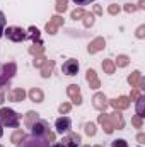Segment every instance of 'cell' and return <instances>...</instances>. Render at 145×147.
I'll use <instances>...</instances> for the list:
<instances>
[{
    "instance_id": "obj_24",
    "label": "cell",
    "mask_w": 145,
    "mask_h": 147,
    "mask_svg": "<svg viewBox=\"0 0 145 147\" xmlns=\"http://www.w3.org/2000/svg\"><path fill=\"white\" fill-rule=\"evenodd\" d=\"M116 65H118V67H126V65H128V57H126V55H119V57L116 58Z\"/></svg>"
},
{
    "instance_id": "obj_26",
    "label": "cell",
    "mask_w": 145,
    "mask_h": 147,
    "mask_svg": "<svg viewBox=\"0 0 145 147\" xmlns=\"http://www.w3.org/2000/svg\"><path fill=\"white\" fill-rule=\"evenodd\" d=\"M67 2L68 0H56V10L58 12H65L67 10Z\"/></svg>"
},
{
    "instance_id": "obj_21",
    "label": "cell",
    "mask_w": 145,
    "mask_h": 147,
    "mask_svg": "<svg viewBox=\"0 0 145 147\" xmlns=\"http://www.w3.org/2000/svg\"><path fill=\"white\" fill-rule=\"evenodd\" d=\"M144 106H145V98L144 96H138V98H137V115H138V116H145Z\"/></svg>"
},
{
    "instance_id": "obj_40",
    "label": "cell",
    "mask_w": 145,
    "mask_h": 147,
    "mask_svg": "<svg viewBox=\"0 0 145 147\" xmlns=\"http://www.w3.org/2000/svg\"><path fill=\"white\" fill-rule=\"evenodd\" d=\"M144 139H145L144 134H140V135H138V142H144Z\"/></svg>"
},
{
    "instance_id": "obj_15",
    "label": "cell",
    "mask_w": 145,
    "mask_h": 147,
    "mask_svg": "<svg viewBox=\"0 0 145 147\" xmlns=\"http://www.w3.org/2000/svg\"><path fill=\"white\" fill-rule=\"evenodd\" d=\"M53 65H55L53 60H44L43 65L39 67V69H41V75H43V77H50V75H51V70H53Z\"/></svg>"
},
{
    "instance_id": "obj_35",
    "label": "cell",
    "mask_w": 145,
    "mask_h": 147,
    "mask_svg": "<svg viewBox=\"0 0 145 147\" xmlns=\"http://www.w3.org/2000/svg\"><path fill=\"white\" fill-rule=\"evenodd\" d=\"M125 10H126V12H135V10H137V7H135V5H132V3H128V5L125 7Z\"/></svg>"
},
{
    "instance_id": "obj_12",
    "label": "cell",
    "mask_w": 145,
    "mask_h": 147,
    "mask_svg": "<svg viewBox=\"0 0 145 147\" xmlns=\"http://www.w3.org/2000/svg\"><path fill=\"white\" fill-rule=\"evenodd\" d=\"M99 123L104 127L106 134H113L114 127H113V121H111V116L109 115H99Z\"/></svg>"
},
{
    "instance_id": "obj_22",
    "label": "cell",
    "mask_w": 145,
    "mask_h": 147,
    "mask_svg": "<svg viewBox=\"0 0 145 147\" xmlns=\"http://www.w3.org/2000/svg\"><path fill=\"white\" fill-rule=\"evenodd\" d=\"M24 137H26V135H24V132L17 128V130H15V132L12 134V137H10V140H12V142H15V144H19V142H21V140H22Z\"/></svg>"
},
{
    "instance_id": "obj_18",
    "label": "cell",
    "mask_w": 145,
    "mask_h": 147,
    "mask_svg": "<svg viewBox=\"0 0 145 147\" xmlns=\"http://www.w3.org/2000/svg\"><path fill=\"white\" fill-rule=\"evenodd\" d=\"M29 98H31L34 103H41V101H43V98H44V94H43V91H41V89L34 87V89H31V91H29Z\"/></svg>"
},
{
    "instance_id": "obj_32",
    "label": "cell",
    "mask_w": 145,
    "mask_h": 147,
    "mask_svg": "<svg viewBox=\"0 0 145 147\" xmlns=\"http://www.w3.org/2000/svg\"><path fill=\"white\" fill-rule=\"evenodd\" d=\"M75 5H80V7H84V5H89V3H92L94 0H72Z\"/></svg>"
},
{
    "instance_id": "obj_10",
    "label": "cell",
    "mask_w": 145,
    "mask_h": 147,
    "mask_svg": "<svg viewBox=\"0 0 145 147\" xmlns=\"http://www.w3.org/2000/svg\"><path fill=\"white\" fill-rule=\"evenodd\" d=\"M62 24H63V19H62L60 16H55V17H51L50 22L46 24V31H48L50 34H56V29H58V26H62Z\"/></svg>"
},
{
    "instance_id": "obj_25",
    "label": "cell",
    "mask_w": 145,
    "mask_h": 147,
    "mask_svg": "<svg viewBox=\"0 0 145 147\" xmlns=\"http://www.w3.org/2000/svg\"><path fill=\"white\" fill-rule=\"evenodd\" d=\"M5 24H7V19H5V14L0 10V38L3 36V31H5Z\"/></svg>"
},
{
    "instance_id": "obj_41",
    "label": "cell",
    "mask_w": 145,
    "mask_h": 147,
    "mask_svg": "<svg viewBox=\"0 0 145 147\" xmlns=\"http://www.w3.org/2000/svg\"><path fill=\"white\" fill-rule=\"evenodd\" d=\"M2 135H3V127H2V123H0V139H2Z\"/></svg>"
},
{
    "instance_id": "obj_7",
    "label": "cell",
    "mask_w": 145,
    "mask_h": 147,
    "mask_svg": "<svg viewBox=\"0 0 145 147\" xmlns=\"http://www.w3.org/2000/svg\"><path fill=\"white\" fill-rule=\"evenodd\" d=\"M62 72L65 75H77V72H79V62L75 58H68L67 62H63Z\"/></svg>"
},
{
    "instance_id": "obj_34",
    "label": "cell",
    "mask_w": 145,
    "mask_h": 147,
    "mask_svg": "<svg viewBox=\"0 0 145 147\" xmlns=\"http://www.w3.org/2000/svg\"><path fill=\"white\" fill-rule=\"evenodd\" d=\"M108 12L109 14H118V12H119V7H118V5H111L108 9Z\"/></svg>"
},
{
    "instance_id": "obj_8",
    "label": "cell",
    "mask_w": 145,
    "mask_h": 147,
    "mask_svg": "<svg viewBox=\"0 0 145 147\" xmlns=\"http://www.w3.org/2000/svg\"><path fill=\"white\" fill-rule=\"evenodd\" d=\"M62 142H63L65 147H79V144H80V135L75 134V132H68V134L63 137Z\"/></svg>"
},
{
    "instance_id": "obj_13",
    "label": "cell",
    "mask_w": 145,
    "mask_h": 147,
    "mask_svg": "<svg viewBox=\"0 0 145 147\" xmlns=\"http://www.w3.org/2000/svg\"><path fill=\"white\" fill-rule=\"evenodd\" d=\"M111 105H113L116 110H126V108L130 106V99L125 98V96H121V98H118V99H113Z\"/></svg>"
},
{
    "instance_id": "obj_28",
    "label": "cell",
    "mask_w": 145,
    "mask_h": 147,
    "mask_svg": "<svg viewBox=\"0 0 145 147\" xmlns=\"http://www.w3.org/2000/svg\"><path fill=\"white\" fill-rule=\"evenodd\" d=\"M85 134L87 135H94L96 134V125L94 123H85Z\"/></svg>"
},
{
    "instance_id": "obj_37",
    "label": "cell",
    "mask_w": 145,
    "mask_h": 147,
    "mask_svg": "<svg viewBox=\"0 0 145 147\" xmlns=\"http://www.w3.org/2000/svg\"><path fill=\"white\" fill-rule=\"evenodd\" d=\"M144 31H145V28H144V26H140V28H138V31H137V36L144 38Z\"/></svg>"
},
{
    "instance_id": "obj_31",
    "label": "cell",
    "mask_w": 145,
    "mask_h": 147,
    "mask_svg": "<svg viewBox=\"0 0 145 147\" xmlns=\"http://www.w3.org/2000/svg\"><path fill=\"white\" fill-rule=\"evenodd\" d=\"M132 123H133V125H135L137 128H142V116H138V115H137V116H133Z\"/></svg>"
},
{
    "instance_id": "obj_1",
    "label": "cell",
    "mask_w": 145,
    "mask_h": 147,
    "mask_svg": "<svg viewBox=\"0 0 145 147\" xmlns=\"http://www.w3.org/2000/svg\"><path fill=\"white\" fill-rule=\"evenodd\" d=\"M0 123H2V127L19 128L21 116L14 110H10V108H0Z\"/></svg>"
},
{
    "instance_id": "obj_9",
    "label": "cell",
    "mask_w": 145,
    "mask_h": 147,
    "mask_svg": "<svg viewBox=\"0 0 145 147\" xmlns=\"http://www.w3.org/2000/svg\"><path fill=\"white\" fill-rule=\"evenodd\" d=\"M67 92H68V96H70V99H72V103H75V105H80V103H82V96H80V89H79V86H77V84H72V86H68V89H67Z\"/></svg>"
},
{
    "instance_id": "obj_30",
    "label": "cell",
    "mask_w": 145,
    "mask_h": 147,
    "mask_svg": "<svg viewBox=\"0 0 145 147\" xmlns=\"http://www.w3.org/2000/svg\"><path fill=\"white\" fill-rule=\"evenodd\" d=\"M84 16H85V12H84L82 9H77V10L72 12V19H80V17H84Z\"/></svg>"
},
{
    "instance_id": "obj_4",
    "label": "cell",
    "mask_w": 145,
    "mask_h": 147,
    "mask_svg": "<svg viewBox=\"0 0 145 147\" xmlns=\"http://www.w3.org/2000/svg\"><path fill=\"white\" fill-rule=\"evenodd\" d=\"M3 34L9 38L10 41H14V43H21V41H24V39L28 38V33H26L22 28H17V26L7 28V29L3 31Z\"/></svg>"
},
{
    "instance_id": "obj_17",
    "label": "cell",
    "mask_w": 145,
    "mask_h": 147,
    "mask_svg": "<svg viewBox=\"0 0 145 147\" xmlns=\"http://www.w3.org/2000/svg\"><path fill=\"white\" fill-rule=\"evenodd\" d=\"M85 77H87V82L91 84V87H92V89H97V87H99V79L96 77V72H94V70H91V69H89Z\"/></svg>"
},
{
    "instance_id": "obj_29",
    "label": "cell",
    "mask_w": 145,
    "mask_h": 147,
    "mask_svg": "<svg viewBox=\"0 0 145 147\" xmlns=\"http://www.w3.org/2000/svg\"><path fill=\"white\" fill-rule=\"evenodd\" d=\"M84 24H85V28L92 26V24H94V17H92L91 14H85V16H84Z\"/></svg>"
},
{
    "instance_id": "obj_19",
    "label": "cell",
    "mask_w": 145,
    "mask_h": 147,
    "mask_svg": "<svg viewBox=\"0 0 145 147\" xmlns=\"http://www.w3.org/2000/svg\"><path fill=\"white\" fill-rule=\"evenodd\" d=\"M140 80H142V74L140 72H133L130 77H128V82L132 84V87H138Z\"/></svg>"
},
{
    "instance_id": "obj_43",
    "label": "cell",
    "mask_w": 145,
    "mask_h": 147,
    "mask_svg": "<svg viewBox=\"0 0 145 147\" xmlns=\"http://www.w3.org/2000/svg\"><path fill=\"white\" fill-rule=\"evenodd\" d=\"M85 147H89V146H85Z\"/></svg>"
},
{
    "instance_id": "obj_38",
    "label": "cell",
    "mask_w": 145,
    "mask_h": 147,
    "mask_svg": "<svg viewBox=\"0 0 145 147\" xmlns=\"http://www.w3.org/2000/svg\"><path fill=\"white\" fill-rule=\"evenodd\" d=\"M51 147H65V146H63V142H55V144H51Z\"/></svg>"
},
{
    "instance_id": "obj_36",
    "label": "cell",
    "mask_w": 145,
    "mask_h": 147,
    "mask_svg": "<svg viewBox=\"0 0 145 147\" xmlns=\"http://www.w3.org/2000/svg\"><path fill=\"white\" fill-rule=\"evenodd\" d=\"M137 98H138V87H135V89H133V92H132L130 99H137Z\"/></svg>"
},
{
    "instance_id": "obj_11",
    "label": "cell",
    "mask_w": 145,
    "mask_h": 147,
    "mask_svg": "<svg viewBox=\"0 0 145 147\" xmlns=\"http://www.w3.org/2000/svg\"><path fill=\"white\" fill-rule=\"evenodd\" d=\"M24 98H26V92H24V89H21V87H17V89H12V91H9V101L19 103V101H22Z\"/></svg>"
},
{
    "instance_id": "obj_27",
    "label": "cell",
    "mask_w": 145,
    "mask_h": 147,
    "mask_svg": "<svg viewBox=\"0 0 145 147\" xmlns=\"http://www.w3.org/2000/svg\"><path fill=\"white\" fill-rule=\"evenodd\" d=\"M111 147H128V142L123 140V139H116L111 142Z\"/></svg>"
},
{
    "instance_id": "obj_6",
    "label": "cell",
    "mask_w": 145,
    "mask_h": 147,
    "mask_svg": "<svg viewBox=\"0 0 145 147\" xmlns=\"http://www.w3.org/2000/svg\"><path fill=\"white\" fill-rule=\"evenodd\" d=\"M55 130H56V134H60V135L68 134V132L72 130V120H70L68 116H60V118H56V121H55Z\"/></svg>"
},
{
    "instance_id": "obj_42",
    "label": "cell",
    "mask_w": 145,
    "mask_h": 147,
    "mask_svg": "<svg viewBox=\"0 0 145 147\" xmlns=\"http://www.w3.org/2000/svg\"><path fill=\"white\" fill-rule=\"evenodd\" d=\"M96 147H103V146H96Z\"/></svg>"
},
{
    "instance_id": "obj_16",
    "label": "cell",
    "mask_w": 145,
    "mask_h": 147,
    "mask_svg": "<svg viewBox=\"0 0 145 147\" xmlns=\"http://www.w3.org/2000/svg\"><path fill=\"white\" fill-rule=\"evenodd\" d=\"M104 48V39L103 38H97V39H94L91 45H89V53H96V51H99V50H103Z\"/></svg>"
},
{
    "instance_id": "obj_44",
    "label": "cell",
    "mask_w": 145,
    "mask_h": 147,
    "mask_svg": "<svg viewBox=\"0 0 145 147\" xmlns=\"http://www.w3.org/2000/svg\"><path fill=\"white\" fill-rule=\"evenodd\" d=\"M0 147H2V146H0Z\"/></svg>"
},
{
    "instance_id": "obj_14",
    "label": "cell",
    "mask_w": 145,
    "mask_h": 147,
    "mask_svg": "<svg viewBox=\"0 0 145 147\" xmlns=\"http://www.w3.org/2000/svg\"><path fill=\"white\" fill-rule=\"evenodd\" d=\"M106 101H108V99H106L104 94H96V96H94V108L103 111L104 108H106V105H108Z\"/></svg>"
},
{
    "instance_id": "obj_23",
    "label": "cell",
    "mask_w": 145,
    "mask_h": 147,
    "mask_svg": "<svg viewBox=\"0 0 145 147\" xmlns=\"http://www.w3.org/2000/svg\"><path fill=\"white\" fill-rule=\"evenodd\" d=\"M114 67H116V65H114L111 60H104V62H103V69H104L106 74H114Z\"/></svg>"
},
{
    "instance_id": "obj_3",
    "label": "cell",
    "mask_w": 145,
    "mask_h": 147,
    "mask_svg": "<svg viewBox=\"0 0 145 147\" xmlns=\"http://www.w3.org/2000/svg\"><path fill=\"white\" fill-rule=\"evenodd\" d=\"M17 147H51L50 146V140L46 139V137H34V135H31V137H24Z\"/></svg>"
},
{
    "instance_id": "obj_39",
    "label": "cell",
    "mask_w": 145,
    "mask_h": 147,
    "mask_svg": "<svg viewBox=\"0 0 145 147\" xmlns=\"http://www.w3.org/2000/svg\"><path fill=\"white\" fill-rule=\"evenodd\" d=\"M94 12H96V14H101L103 10H101V7H94Z\"/></svg>"
},
{
    "instance_id": "obj_2",
    "label": "cell",
    "mask_w": 145,
    "mask_h": 147,
    "mask_svg": "<svg viewBox=\"0 0 145 147\" xmlns=\"http://www.w3.org/2000/svg\"><path fill=\"white\" fill-rule=\"evenodd\" d=\"M17 72V67H15V63L14 62H9V63H3L2 67H0V89L2 87H5L9 82H10V79L14 77V74Z\"/></svg>"
},
{
    "instance_id": "obj_20",
    "label": "cell",
    "mask_w": 145,
    "mask_h": 147,
    "mask_svg": "<svg viewBox=\"0 0 145 147\" xmlns=\"http://www.w3.org/2000/svg\"><path fill=\"white\" fill-rule=\"evenodd\" d=\"M38 118H39V116H38V113H34V111H29V113L26 115V127H28V128H31V125L36 121Z\"/></svg>"
},
{
    "instance_id": "obj_33",
    "label": "cell",
    "mask_w": 145,
    "mask_h": 147,
    "mask_svg": "<svg viewBox=\"0 0 145 147\" xmlns=\"http://www.w3.org/2000/svg\"><path fill=\"white\" fill-rule=\"evenodd\" d=\"M68 111H70V105L68 103H65V105L60 106V113H68Z\"/></svg>"
},
{
    "instance_id": "obj_5",
    "label": "cell",
    "mask_w": 145,
    "mask_h": 147,
    "mask_svg": "<svg viewBox=\"0 0 145 147\" xmlns=\"http://www.w3.org/2000/svg\"><path fill=\"white\" fill-rule=\"evenodd\" d=\"M48 132H50V127H48L46 120L38 118L36 121L31 125V135H34V137H46Z\"/></svg>"
}]
</instances>
